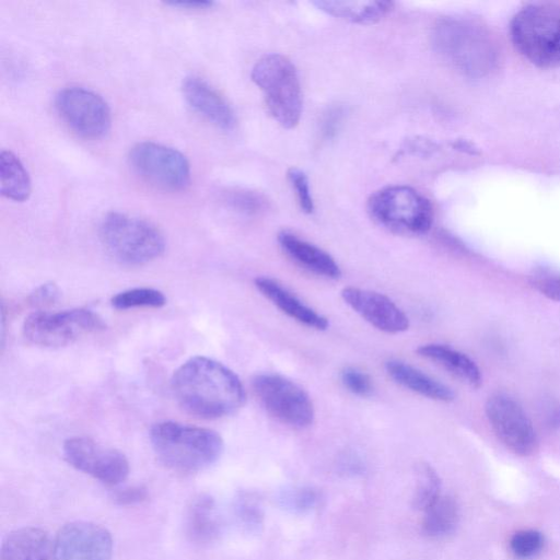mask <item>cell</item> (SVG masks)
<instances>
[{
	"instance_id": "obj_5",
	"label": "cell",
	"mask_w": 560,
	"mask_h": 560,
	"mask_svg": "<svg viewBox=\"0 0 560 560\" xmlns=\"http://www.w3.org/2000/svg\"><path fill=\"white\" fill-rule=\"evenodd\" d=\"M100 237L112 257L130 266L148 264L165 249L164 236L154 224L121 212L104 217Z\"/></svg>"
},
{
	"instance_id": "obj_21",
	"label": "cell",
	"mask_w": 560,
	"mask_h": 560,
	"mask_svg": "<svg viewBox=\"0 0 560 560\" xmlns=\"http://www.w3.org/2000/svg\"><path fill=\"white\" fill-rule=\"evenodd\" d=\"M417 353L442 366L474 388L481 385L482 376L477 364L465 353L445 345L427 343L418 347Z\"/></svg>"
},
{
	"instance_id": "obj_3",
	"label": "cell",
	"mask_w": 560,
	"mask_h": 560,
	"mask_svg": "<svg viewBox=\"0 0 560 560\" xmlns=\"http://www.w3.org/2000/svg\"><path fill=\"white\" fill-rule=\"evenodd\" d=\"M432 42L444 59L469 77L487 75L499 61V49L492 35L470 20H441L434 26Z\"/></svg>"
},
{
	"instance_id": "obj_6",
	"label": "cell",
	"mask_w": 560,
	"mask_h": 560,
	"mask_svg": "<svg viewBox=\"0 0 560 560\" xmlns=\"http://www.w3.org/2000/svg\"><path fill=\"white\" fill-rule=\"evenodd\" d=\"M250 77L273 119L283 128L295 127L302 115V92L291 60L279 54L266 55L255 63Z\"/></svg>"
},
{
	"instance_id": "obj_35",
	"label": "cell",
	"mask_w": 560,
	"mask_h": 560,
	"mask_svg": "<svg viewBox=\"0 0 560 560\" xmlns=\"http://www.w3.org/2000/svg\"><path fill=\"white\" fill-rule=\"evenodd\" d=\"M535 287L546 298L560 302V276L537 279Z\"/></svg>"
},
{
	"instance_id": "obj_24",
	"label": "cell",
	"mask_w": 560,
	"mask_h": 560,
	"mask_svg": "<svg viewBox=\"0 0 560 560\" xmlns=\"http://www.w3.org/2000/svg\"><path fill=\"white\" fill-rule=\"evenodd\" d=\"M0 191L10 200L25 201L32 192L30 175L11 151L2 150L0 153Z\"/></svg>"
},
{
	"instance_id": "obj_18",
	"label": "cell",
	"mask_w": 560,
	"mask_h": 560,
	"mask_svg": "<svg viewBox=\"0 0 560 560\" xmlns=\"http://www.w3.org/2000/svg\"><path fill=\"white\" fill-rule=\"evenodd\" d=\"M257 290L292 319L316 330H325L328 319L304 304L293 293L276 280L268 277H257L254 281Z\"/></svg>"
},
{
	"instance_id": "obj_32",
	"label": "cell",
	"mask_w": 560,
	"mask_h": 560,
	"mask_svg": "<svg viewBox=\"0 0 560 560\" xmlns=\"http://www.w3.org/2000/svg\"><path fill=\"white\" fill-rule=\"evenodd\" d=\"M226 201L236 210L248 213L256 212L262 206L259 196L244 190L229 192Z\"/></svg>"
},
{
	"instance_id": "obj_19",
	"label": "cell",
	"mask_w": 560,
	"mask_h": 560,
	"mask_svg": "<svg viewBox=\"0 0 560 560\" xmlns=\"http://www.w3.org/2000/svg\"><path fill=\"white\" fill-rule=\"evenodd\" d=\"M281 248L300 266L328 279H338L341 270L336 260L322 248L282 231L278 234Z\"/></svg>"
},
{
	"instance_id": "obj_25",
	"label": "cell",
	"mask_w": 560,
	"mask_h": 560,
	"mask_svg": "<svg viewBox=\"0 0 560 560\" xmlns=\"http://www.w3.org/2000/svg\"><path fill=\"white\" fill-rule=\"evenodd\" d=\"M458 518L459 511L455 499L441 494L423 511L421 528L425 536L441 538L454 532Z\"/></svg>"
},
{
	"instance_id": "obj_9",
	"label": "cell",
	"mask_w": 560,
	"mask_h": 560,
	"mask_svg": "<svg viewBox=\"0 0 560 560\" xmlns=\"http://www.w3.org/2000/svg\"><path fill=\"white\" fill-rule=\"evenodd\" d=\"M252 386L266 411L281 423L296 429L313 423V402L293 381L275 373H261L253 378Z\"/></svg>"
},
{
	"instance_id": "obj_38",
	"label": "cell",
	"mask_w": 560,
	"mask_h": 560,
	"mask_svg": "<svg viewBox=\"0 0 560 560\" xmlns=\"http://www.w3.org/2000/svg\"><path fill=\"white\" fill-rule=\"evenodd\" d=\"M167 5L188 9V10H205L211 8L214 2L212 1H171L166 2Z\"/></svg>"
},
{
	"instance_id": "obj_4",
	"label": "cell",
	"mask_w": 560,
	"mask_h": 560,
	"mask_svg": "<svg viewBox=\"0 0 560 560\" xmlns=\"http://www.w3.org/2000/svg\"><path fill=\"white\" fill-rule=\"evenodd\" d=\"M510 34L516 49L540 68L560 67V8L532 3L515 13Z\"/></svg>"
},
{
	"instance_id": "obj_7",
	"label": "cell",
	"mask_w": 560,
	"mask_h": 560,
	"mask_svg": "<svg viewBox=\"0 0 560 560\" xmlns=\"http://www.w3.org/2000/svg\"><path fill=\"white\" fill-rule=\"evenodd\" d=\"M368 209L377 224L400 235L424 234L433 222V208L429 199L404 185L376 190L369 198Z\"/></svg>"
},
{
	"instance_id": "obj_13",
	"label": "cell",
	"mask_w": 560,
	"mask_h": 560,
	"mask_svg": "<svg viewBox=\"0 0 560 560\" xmlns=\"http://www.w3.org/2000/svg\"><path fill=\"white\" fill-rule=\"evenodd\" d=\"M63 457L77 470L109 486L122 482L129 474V462L118 450L104 446L89 438L65 441Z\"/></svg>"
},
{
	"instance_id": "obj_8",
	"label": "cell",
	"mask_w": 560,
	"mask_h": 560,
	"mask_svg": "<svg viewBox=\"0 0 560 560\" xmlns=\"http://www.w3.org/2000/svg\"><path fill=\"white\" fill-rule=\"evenodd\" d=\"M105 328L103 318L96 313L75 308L61 312L38 311L28 315L23 324V335L40 347H62L79 338Z\"/></svg>"
},
{
	"instance_id": "obj_16",
	"label": "cell",
	"mask_w": 560,
	"mask_h": 560,
	"mask_svg": "<svg viewBox=\"0 0 560 560\" xmlns=\"http://www.w3.org/2000/svg\"><path fill=\"white\" fill-rule=\"evenodd\" d=\"M182 91L194 110L223 130H231L236 124L234 112L226 100L206 80L188 75L183 80Z\"/></svg>"
},
{
	"instance_id": "obj_14",
	"label": "cell",
	"mask_w": 560,
	"mask_h": 560,
	"mask_svg": "<svg viewBox=\"0 0 560 560\" xmlns=\"http://www.w3.org/2000/svg\"><path fill=\"white\" fill-rule=\"evenodd\" d=\"M55 560H110L113 538L102 525L74 521L63 525L54 540Z\"/></svg>"
},
{
	"instance_id": "obj_1",
	"label": "cell",
	"mask_w": 560,
	"mask_h": 560,
	"mask_svg": "<svg viewBox=\"0 0 560 560\" xmlns=\"http://www.w3.org/2000/svg\"><path fill=\"white\" fill-rule=\"evenodd\" d=\"M171 387L185 411L203 419L230 416L244 405L246 398L238 376L207 357H194L183 363L175 371Z\"/></svg>"
},
{
	"instance_id": "obj_28",
	"label": "cell",
	"mask_w": 560,
	"mask_h": 560,
	"mask_svg": "<svg viewBox=\"0 0 560 560\" xmlns=\"http://www.w3.org/2000/svg\"><path fill=\"white\" fill-rule=\"evenodd\" d=\"M544 547V536L534 529L516 532L510 540V549L516 558L535 557Z\"/></svg>"
},
{
	"instance_id": "obj_27",
	"label": "cell",
	"mask_w": 560,
	"mask_h": 560,
	"mask_svg": "<svg viewBox=\"0 0 560 560\" xmlns=\"http://www.w3.org/2000/svg\"><path fill=\"white\" fill-rule=\"evenodd\" d=\"M112 305L117 310L136 307H161L166 303L165 295L152 288H133L117 293L112 298Z\"/></svg>"
},
{
	"instance_id": "obj_23",
	"label": "cell",
	"mask_w": 560,
	"mask_h": 560,
	"mask_svg": "<svg viewBox=\"0 0 560 560\" xmlns=\"http://www.w3.org/2000/svg\"><path fill=\"white\" fill-rule=\"evenodd\" d=\"M220 525L214 500L208 494H200L190 504L187 513V533L200 544L212 541L219 534Z\"/></svg>"
},
{
	"instance_id": "obj_33",
	"label": "cell",
	"mask_w": 560,
	"mask_h": 560,
	"mask_svg": "<svg viewBox=\"0 0 560 560\" xmlns=\"http://www.w3.org/2000/svg\"><path fill=\"white\" fill-rule=\"evenodd\" d=\"M112 498L117 504L135 505L148 499V490L143 486H129L115 490Z\"/></svg>"
},
{
	"instance_id": "obj_34",
	"label": "cell",
	"mask_w": 560,
	"mask_h": 560,
	"mask_svg": "<svg viewBox=\"0 0 560 560\" xmlns=\"http://www.w3.org/2000/svg\"><path fill=\"white\" fill-rule=\"evenodd\" d=\"M342 116L343 110L340 106L328 109L322 121V135L324 138L330 139L336 135L341 124Z\"/></svg>"
},
{
	"instance_id": "obj_2",
	"label": "cell",
	"mask_w": 560,
	"mask_h": 560,
	"mask_svg": "<svg viewBox=\"0 0 560 560\" xmlns=\"http://www.w3.org/2000/svg\"><path fill=\"white\" fill-rule=\"evenodd\" d=\"M150 441L158 458L179 472L203 470L223 452V440L215 431L174 421L155 423Z\"/></svg>"
},
{
	"instance_id": "obj_31",
	"label": "cell",
	"mask_w": 560,
	"mask_h": 560,
	"mask_svg": "<svg viewBox=\"0 0 560 560\" xmlns=\"http://www.w3.org/2000/svg\"><path fill=\"white\" fill-rule=\"evenodd\" d=\"M236 513L244 524L256 527L261 523L262 513L255 498L250 494H243L237 499Z\"/></svg>"
},
{
	"instance_id": "obj_29",
	"label": "cell",
	"mask_w": 560,
	"mask_h": 560,
	"mask_svg": "<svg viewBox=\"0 0 560 560\" xmlns=\"http://www.w3.org/2000/svg\"><path fill=\"white\" fill-rule=\"evenodd\" d=\"M288 178L295 190L301 209L305 213H312L314 210V201L305 173L298 167H291L288 171Z\"/></svg>"
},
{
	"instance_id": "obj_22",
	"label": "cell",
	"mask_w": 560,
	"mask_h": 560,
	"mask_svg": "<svg viewBox=\"0 0 560 560\" xmlns=\"http://www.w3.org/2000/svg\"><path fill=\"white\" fill-rule=\"evenodd\" d=\"M313 3L316 8L327 14L358 24H374L385 16L393 8V2L390 1L374 0H318Z\"/></svg>"
},
{
	"instance_id": "obj_30",
	"label": "cell",
	"mask_w": 560,
	"mask_h": 560,
	"mask_svg": "<svg viewBox=\"0 0 560 560\" xmlns=\"http://www.w3.org/2000/svg\"><path fill=\"white\" fill-rule=\"evenodd\" d=\"M340 378L345 387L354 395L368 396L373 390L371 377L355 368H345Z\"/></svg>"
},
{
	"instance_id": "obj_26",
	"label": "cell",
	"mask_w": 560,
	"mask_h": 560,
	"mask_svg": "<svg viewBox=\"0 0 560 560\" xmlns=\"http://www.w3.org/2000/svg\"><path fill=\"white\" fill-rule=\"evenodd\" d=\"M441 495V480L434 468L427 463L417 467V485L412 497V506L424 511Z\"/></svg>"
},
{
	"instance_id": "obj_12",
	"label": "cell",
	"mask_w": 560,
	"mask_h": 560,
	"mask_svg": "<svg viewBox=\"0 0 560 560\" xmlns=\"http://www.w3.org/2000/svg\"><path fill=\"white\" fill-rule=\"evenodd\" d=\"M485 412L495 436L512 453L518 456H530L536 453V431L515 399L505 394H494L487 399Z\"/></svg>"
},
{
	"instance_id": "obj_36",
	"label": "cell",
	"mask_w": 560,
	"mask_h": 560,
	"mask_svg": "<svg viewBox=\"0 0 560 560\" xmlns=\"http://www.w3.org/2000/svg\"><path fill=\"white\" fill-rule=\"evenodd\" d=\"M293 506L298 510H308L318 501V493L311 488H302L290 498Z\"/></svg>"
},
{
	"instance_id": "obj_39",
	"label": "cell",
	"mask_w": 560,
	"mask_h": 560,
	"mask_svg": "<svg viewBox=\"0 0 560 560\" xmlns=\"http://www.w3.org/2000/svg\"><path fill=\"white\" fill-rule=\"evenodd\" d=\"M454 148L469 154H477V148L467 140H457L454 143Z\"/></svg>"
},
{
	"instance_id": "obj_15",
	"label": "cell",
	"mask_w": 560,
	"mask_h": 560,
	"mask_svg": "<svg viewBox=\"0 0 560 560\" xmlns=\"http://www.w3.org/2000/svg\"><path fill=\"white\" fill-rule=\"evenodd\" d=\"M341 298L355 313L372 326L388 334L409 328L407 315L386 295L357 287H347Z\"/></svg>"
},
{
	"instance_id": "obj_37",
	"label": "cell",
	"mask_w": 560,
	"mask_h": 560,
	"mask_svg": "<svg viewBox=\"0 0 560 560\" xmlns=\"http://www.w3.org/2000/svg\"><path fill=\"white\" fill-rule=\"evenodd\" d=\"M58 296V289L54 283H45L40 285L34 293L31 300L34 304H51Z\"/></svg>"
},
{
	"instance_id": "obj_20",
	"label": "cell",
	"mask_w": 560,
	"mask_h": 560,
	"mask_svg": "<svg viewBox=\"0 0 560 560\" xmlns=\"http://www.w3.org/2000/svg\"><path fill=\"white\" fill-rule=\"evenodd\" d=\"M385 370L396 383L421 396L445 402L455 398L454 392L448 386L408 363L389 360L385 363Z\"/></svg>"
},
{
	"instance_id": "obj_10",
	"label": "cell",
	"mask_w": 560,
	"mask_h": 560,
	"mask_svg": "<svg viewBox=\"0 0 560 560\" xmlns=\"http://www.w3.org/2000/svg\"><path fill=\"white\" fill-rule=\"evenodd\" d=\"M131 170L147 183L164 190H182L190 182V164L178 150L151 141L135 144L128 154Z\"/></svg>"
},
{
	"instance_id": "obj_17",
	"label": "cell",
	"mask_w": 560,
	"mask_h": 560,
	"mask_svg": "<svg viewBox=\"0 0 560 560\" xmlns=\"http://www.w3.org/2000/svg\"><path fill=\"white\" fill-rule=\"evenodd\" d=\"M0 560H55L54 540L39 527L14 529L1 544Z\"/></svg>"
},
{
	"instance_id": "obj_11",
	"label": "cell",
	"mask_w": 560,
	"mask_h": 560,
	"mask_svg": "<svg viewBox=\"0 0 560 560\" xmlns=\"http://www.w3.org/2000/svg\"><path fill=\"white\" fill-rule=\"evenodd\" d=\"M55 107L65 124L83 138L100 139L110 129L109 106L91 90L80 86L62 89L55 97Z\"/></svg>"
}]
</instances>
